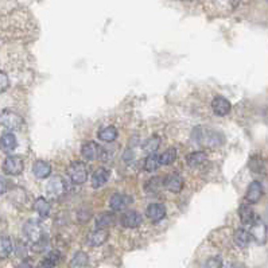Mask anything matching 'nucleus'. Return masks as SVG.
Segmentation results:
<instances>
[{"mask_svg": "<svg viewBox=\"0 0 268 268\" xmlns=\"http://www.w3.org/2000/svg\"><path fill=\"white\" fill-rule=\"evenodd\" d=\"M2 168L6 175H19L23 171L24 162L19 155H10L4 159Z\"/></svg>", "mask_w": 268, "mask_h": 268, "instance_id": "nucleus-3", "label": "nucleus"}, {"mask_svg": "<svg viewBox=\"0 0 268 268\" xmlns=\"http://www.w3.org/2000/svg\"><path fill=\"white\" fill-rule=\"evenodd\" d=\"M81 155L86 160L99 159L103 155V148H101V146L95 143V142H88L81 148Z\"/></svg>", "mask_w": 268, "mask_h": 268, "instance_id": "nucleus-9", "label": "nucleus"}, {"mask_svg": "<svg viewBox=\"0 0 268 268\" xmlns=\"http://www.w3.org/2000/svg\"><path fill=\"white\" fill-rule=\"evenodd\" d=\"M205 268H222V260L220 257H210L205 263Z\"/></svg>", "mask_w": 268, "mask_h": 268, "instance_id": "nucleus-33", "label": "nucleus"}, {"mask_svg": "<svg viewBox=\"0 0 268 268\" xmlns=\"http://www.w3.org/2000/svg\"><path fill=\"white\" fill-rule=\"evenodd\" d=\"M10 88V78L4 72L0 70V93H4Z\"/></svg>", "mask_w": 268, "mask_h": 268, "instance_id": "nucleus-32", "label": "nucleus"}, {"mask_svg": "<svg viewBox=\"0 0 268 268\" xmlns=\"http://www.w3.org/2000/svg\"><path fill=\"white\" fill-rule=\"evenodd\" d=\"M89 263V257L86 253L84 252H77L74 256H73L72 261H70V265L72 267H85L88 265Z\"/></svg>", "mask_w": 268, "mask_h": 268, "instance_id": "nucleus-30", "label": "nucleus"}, {"mask_svg": "<svg viewBox=\"0 0 268 268\" xmlns=\"http://www.w3.org/2000/svg\"><path fill=\"white\" fill-rule=\"evenodd\" d=\"M263 196V185L259 181H253L252 184L249 185L245 193V201L248 204H256L259 202Z\"/></svg>", "mask_w": 268, "mask_h": 268, "instance_id": "nucleus-11", "label": "nucleus"}, {"mask_svg": "<svg viewBox=\"0 0 268 268\" xmlns=\"http://www.w3.org/2000/svg\"><path fill=\"white\" fill-rule=\"evenodd\" d=\"M109 175H111V172H109L108 168L101 167V168H99V170H96V171L93 172L92 180H91L92 188L99 189V188H101V186H104V185L108 182Z\"/></svg>", "mask_w": 268, "mask_h": 268, "instance_id": "nucleus-17", "label": "nucleus"}, {"mask_svg": "<svg viewBox=\"0 0 268 268\" xmlns=\"http://www.w3.org/2000/svg\"><path fill=\"white\" fill-rule=\"evenodd\" d=\"M239 216H240L241 222L244 225H251L255 220V213L253 209L249 205H241L239 209Z\"/></svg>", "mask_w": 268, "mask_h": 268, "instance_id": "nucleus-24", "label": "nucleus"}, {"mask_svg": "<svg viewBox=\"0 0 268 268\" xmlns=\"http://www.w3.org/2000/svg\"><path fill=\"white\" fill-rule=\"evenodd\" d=\"M61 260L60 251H52L43 257V260L39 263V268H53L56 267Z\"/></svg>", "mask_w": 268, "mask_h": 268, "instance_id": "nucleus-21", "label": "nucleus"}, {"mask_svg": "<svg viewBox=\"0 0 268 268\" xmlns=\"http://www.w3.org/2000/svg\"><path fill=\"white\" fill-rule=\"evenodd\" d=\"M163 186L167 189L168 192L171 193H180L182 189H184V178L176 174V172H172L170 175H167L163 181Z\"/></svg>", "mask_w": 268, "mask_h": 268, "instance_id": "nucleus-12", "label": "nucleus"}, {"mask_svg": "<svg viewBox=\"0 0 268 268\" xmlns=\"http://www.w3.org/2000/svg\"><path fill=\"white\" fill-rule=\"evenodd\" d=\"M65 190H66V185H65L64 180L61 176H56V178L50 180L48 186H46V192L52 198H58L64 194Z\"/></svg>", "mask_w": 268, "mask_h": 268, "instance_id": "nucleus-10", "label": "nucleus"}, {"mask_svg": "<svg viewBox=\"0 0 268 268\" xmlns=\"http://www.w3.org/2000/svg\"><path fill=\"white\" fill-rule=\"evenodd\" d=\"M99 139L103 140V142H107V143H111V142H115L117 139V129L113 127V125H109V127H105L101 131H99Z\"/></svg>", "mask_w": 268, "mask_h": 268, "instance_id": "nucleus-25", "label": "nucleus"}, {"mask_svg": "<svg viewBox=\"0 0 268 268\" xmlns=\"http://www.w3.org/2000/svg\"><path fill=\"white\" fill-rule=\"evenodd\" d=\"M160 143H162V139H160V136L154 135L151 138H148L143 144V150L147 154H151V152H155L158 148L160 147Z\"/></svg>", "mask_w": 268, "mask_h": 268, "instance_id": "nucleus-27", "label": "nucleus"}, {"mask_svg": "<svg viewBox=\"0 0 268 268\" xmlns=\"http://www.w3.org/2000/svg\"><path fill=\"white\" fill-rule=\"evenodd\" d=\"M32 172L38 180H44L52 174V166L44 160H36L32 166Z\"/></svg>", "mask_w": 268, "mask_h": 268, "instance_id": "nucleus-18", "label": "nucleus"}, {"mask_svg": "<svg viewBox=\"0 0 268 268\" xmlns=\"http://www.w3.org/2000/svg\"><path fill=\"white\" fill-rule=\"evenodd\" d=\"M18 268H34V265L30 260H23Z\"/></svg>", "mask_w": 268, "mask_h": 268, "instance_id": "nucleus-35", "label": "nucleus"}, {"mask_svg": "<svg viewBox=\"0 0 268 268\" xmlns=\"http://www.w3.org/2000/svg\"><path fill=\"white\" fill-rule=\"evenodd\" d=\"M146 214H147V217L152 222H159V221L163 220L164 216H166V208H164V205L162 204H151L148 205Z\"/></svg>", "mask_w": 268, "mask_h": 268, "instance_id": "nucleus-15", "label": "nucleus"}, {"mask_svg": "<svg viewBox=\"0 0 268 268\" xmlns=\"http://www.w3.org/2000/svg\"><path fill=\"white\" fill-rule=\"evenodd\" d=\"M251 239L256 241L257 244H264L267 241V227L261 220L255 218L251 224V231H249Z\"/></svg>", "mask_w": 268, "mask_h": 268, "instance_id": "nucleus-6", "label": "nucleus"}, {"mask_svg": "<svg viewBox=\"0 0 268 268\" xmlns=\"http://www.w3.org/2000/svg\"><path fill=\"white\" fill-rule=\"evenodd\" d=\"M23 235L24 237H26V240H27L28 243H31L32 245L44 239L42 225L36 220H28L27 222L23 225Z\"/></svg>", "mask_w": 268, "mask_h": 268, "instance_id": "nucleus-2", "label": "nucleus"}, {"mask_svg": "<svg viewBox=\"0 0 268 268\" xmlns=\"http://www.w3.org/2000/svg\"><path fill=\"white\" fill-rule=\"evenodd\" d=\"M23 117L18 115V113L12 112V111H3L0 113V124L8 129H20L23 125Z\"/></svg>", "mask_w": 268, "mask_h": 268, "instance_id": "nucleus-5", "label": "nucleus"}, {"mask_svg": "<svg viewBox=\"0 0 268 268\" xmlns=\"http://www.w3.org/2000/svg\"><path fill=\"white\" fill-rule=\"evenodd\" d=\"M7 181L3 176H0V196H3L4 193L7 192Z\"/></svg>", "mask_w": 268, "mask_h": 268, "instance_id": "nucleus-34", "label": "nucleus"}, {"mask_svg": "<svg viewBox=\"0 0 268 268\" xmlns=\"http://www.w3.org/2000/svg\"><path fill=\"white\" fill-rule=\"evenodd\" d=\"M116 221V217L113 213H104V214H100L97 217L96 220V228L97 229H107L109 227H112Z\"/></svg>", "mask_w": 268, "mask_h": 268, "instance_id": "nucleus-23", "label": "nucleus"}, {"mask_svg": "<svg viewBox=\"0 0 268 268\" xmlns=\"http://www.w3.org/2000/svg\"><path fill=\"white\" fill-rule=\"evenodd\" d=\"M109 233L107 229H97L96 231H93L91 235L88 236V244L91 247H100L105 243V241L108 240Z\"/></svg>", "mask_w": 268, "mask_h": 268, "instance_id": "nucleus-16", "label": "nucleus"}, {"mask_svg": "<svg viewBox=\"0 0 268 268\" xmlns=\"http://www.w3.org/2000/svg\"><path fill=\"white\" fill-rule=\"evenodd\" d=\"M193 139L202 147H220L224 143V136L216 129L206 128V127H197L193 131Z\"/></svg>", "mask_w": 268, "mask_h": 268, "instance_id": "nucleus-1", "label": "nucleus"}, {"mask_svg": "<svg viewBox=\"0 0 268 268\" xmlns=\"http://www.w3.org/2000/svg\"><path fill=\"white\" fill-rule=\"evenodd\" d=\"M176 159V150L174 147L168 148L166 151L159 156V163L163 166H168V164L174 163V160Z\"/></svg>", "mask_w": 268, "mask_h": 268, "instance_id": "nucleus-29", "label": "nucleus"}, {"mask_svg": "<svg viewBox=\"0 0 268 268\" xmlns=\"http://www.w3.org/2000/svg\"><path fill=\"white\" fill-rule=\"evenodd\" d=\"M212 109L216 116H227L231 112V103L225 97L217 96L212 101Z\"/></svg>", "mask_w": 268, "mask_h": 268, "instance_id": "nucleus-13", "label": "nucleus"}, {"mask_svg": "<svg viewBox=\"0 0 268 268\" xmlns=\"http://www.w3.org/2000/svg\"><path fill=\"white\" fill-rule=\"evenodd\" d=\"M16 147H18V140H16V136L11 131L2 133V138H0V148H2V151L6 152V154H10V152L15 151Z\"/></svg>", "mask_w": 268, "mask_h": 268, "instance_id": "nucleus-14", "label": "nucleus"}, {"mask_svg": "<svg viewBox=\"0 0 268 268\" xmlns=\"http://www.w3.org/2000/svg\"><path fill=\"white\" fill-rule=\"evenodd\" d=\"M14 251L12 240L8 236H0V260L7 259Z\"/></svg>", "mask_w": 268, "mask_h": 268, "instance_id": "nucleus-20", "label": "nucleus"}, {"mask_svg": "<svg viewBox=\"0 0 268 268\" xmlns=\"http://www.w3.org/2000/svg\"><path fill=\"white\" fill-rule=\"evenodd\" d=\"M233 241H235V244L239 248H247L249 243H251V235L245 229H237L236 232H235V236H233Z\"/></svg>", "mask_w": 268, "mask_h": 268, "instance_id": "nucleus-19", "label": "nucleus"}, {"mask_svg": "<svg viewBox=\"0 0 268 268\" xmlns=\"http://www.w3.org/2000/svg\"><path fill=\"white\" fill-rule=\"evenodd\" d=\"M68 175L72 182L81 185L88 180V168L84 162H73L68 167Z\"/></svg>", "mask_w": 268, "mask_h": 268, "instance_id": "nucleus-4", "label": "nucleus"}, {"mask_svg": "<svg viewBox=\"0 0 268 268\" xmlns=\"http://www.w3.org/2000/svg\"><path fill=\"white\" fill-rule=\"evenodd\" d=\"M159 156L156 155L155 152H151V154H148V156L144 160V168H146V171L152 172L155 171L156 168L159 167Z\"/></svg>", "mask_w": 268, "mask_h": 268, "instance_id": "nucleus-28", "label": "nucleus"}, {"mask_svg": "<svg viewBox=\"0 0 268 268\" xmlns=\"http://www.w3.org/2000/svg\"><path fill=\"white\" fill-rule=\"evenodd\" d=\"M249 168L252 170L253 172H257V174H260V172L264 171V162L261 159L260 156H252L251 160H249Z\"/></svg>", "mask_w": 268, "mask_h": 268, "instance_id": "nucleus-31", "label": "nucleus"}, {"mask_svg": "<svg viewBox=\"0 0 268 268\" xmlns=\"http://www.w3.org/2000/svg\"><path fill=\"white\" fill-rule=\"evenodd\" d=\"M206 160V152L204 151H196L189 154L188 158H186V163L190 166V167H197L200 166Z\"/></svg>", "mask_w": 268, "mask_h": 268, "instance_id": "nucleus-26", "label": "nucleus"}, {"mask_svg": "<svg viewBox=\"0 0 268 268\" xmlns=\"http://www.w3.org/2000/svg\"><path fill=\"white\" fill-rule=\"evenodd\" d=\"M129 204H132V197L127 196V194H123V193H116L111 197L109 200V206L112 210L115 212H121L127 209Z\"/></svg>", "mask_w": 268, "mask_h": 268, "instance_id": "nucleus-8", "label": "nucleus"}, {"mask_svg": "<svg viewBox=\"0 0 268 268\" xmlns=\"http://www.w3.org/2000/svg\"><path fill=\"white\" fill-rule=\"evenodd\" d=\"M34 209H35V212L39 214L40 217H48L50 214V202H49L46 198L43 197H39V198H36L35 202H34Z\"/></svg>", "mask_w": 268, "mask_h": 268, "instance_id": "nucleus-22", "label": "nucleus"}, {"mask_svg": "<svg viewBox=\"0 0 268 268\" xmlns=\"http://www.w3.org/2000/svg\"><path fill=\"white\" fill-rule=\"evenodd\" d=\"M120 222L124 228H138L143 222V216L138 210H127L121 214Z\"/></svg>", "mask_w": 268, "mask_h": 268, "instance_id": "nucleus-7", "label": "nucleus"}]
</instances>
